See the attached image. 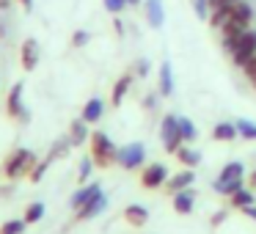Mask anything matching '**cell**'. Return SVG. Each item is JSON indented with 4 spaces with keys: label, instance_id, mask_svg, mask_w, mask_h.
Listing matches in <instances>:
<instances>
[{
    "label": "cell",
    "instance_id": "6da1fadb",
    "mask_svg": "<svg viewBox=\"0 0 256 234\" xmlns=\"http://www.w3.org/2000/svg\"><path fill=\"white\" fill-rule=\"evenodd\" d=\"M36 168V154L30 149H17L6 157L3 162V174L6 179H20V176H30V171Z\"/></svg>",
    "mask_w": 256,
    "mask_h": 234
},
{
    "label": "cell",
    "instance_id": "7a4b0ae2",
    "mask_svg": "<svg viewBox=\"0 0 256 234\" xmlns=\"http://www.w3.org/2000/svg\"><path fill=\"white\" fill-rule=\"evenodd\" d=\"M118 149L113 146V140L105 132H91V157H94V166L108 168L116 162Z\"/></svg>",
    "mask_w": 256,
    "mask_h": 234
},
{
    "label": "cell",
    "instance_id": "3957f363",
    "mask_svg": "<svg viewBox=\"0 0 256 234\" xmlns=\"http://www.w3.org/2000/svg\"><path fill=\"white\" fill-rule=\"evenodd\" d=\"M160 138H162V146H166V152L176 154V149L184 144V140H182V132H179V116H174V113L162 116V124H160Z\"/></svg>",
    "mask_w": 256,
    "mask_h": 234
},
{
    "label": "cell",
    "instance_id": "277c9868",
    "mask_svg": "<svg viewBox=\"0 0 256 234\" xmlns=\"http://www.w3.org/2000/svg\"><path fill=\"white\" fill-rule=\"evenodd\" d=\"M144 160H146L144 144H127V146H122L118 154H116V162L122 168H127V171H135L138 166H144Z\"/></svg>",
    "mask_w": 256,
    "mask_h": 234
},
{
    "label": "cell",
    "instance_id": "5b68a950",
    "mask_svg": "<svg viewBox=\"0 0 256 234\" xmlns=\"http://www.w3.org/2000/svg\"><path fill=\"white\" fill-rule=\"evenodd\" d=\"M254 56H256V30L248 28L237 39V47H234L232 58H234V64H237V66H245V64H248Z\"/></svg>",
    "mask_w": 256,
    "mask_h": 234
},
{
    "label": "cell",
    "instance_id": "8992f818",
    "mask_svg": "<svg viewBox=\"0 0 256 234\" xmlns=\"http://www.w3.org/2000/svg\"><path fill=\"white\" fill-rule=\"evenodd\" d=\"M166 182H168V168L162 166V162H152V166H146L144 174H140V184L149 188V190L162 188Z\"/></svg>",
    "mask_w": 256,
    "mask_h": 234
},
{
    "label": "cell",
    "instance_id": "52a82bcc",
    "mask_svg": "<svg viewBox=\"0 0 256 234\" xmlns=\"http://www.w3.org/2000/svg\"><path fill=\"white\" fill-rule=\"evenodd\" d=\"M22 83H14L12 91H8V100H6V110L12 118H20V122H28V110L22 105Z\"/></svg>",
    "mask_w": 256,
    "mask_h": 234
},
{
    "label": "cell",
    "instance_id": "ba28073f",
    "mask_svg": "<svg viewBox=\"0 0 256 234\" xmlns=\"http://www.w3.org/2000/svg\"><path fill=\"white\" fill-rule=\"evenodd\" d=\"M20 61H22L25 72L36 69V64H39V42H36V39H25L22 42V52H20Z\"/></svg>",
    "mask_w": 256,
    "mask_h": 234
},
{
    "label": "cell",
    "instance_id": "9c48e42d",
    "mask_svg": "<svg viewBox=\"0 0 256 234\" xmlns=\"http://www.w3.org/2000/svg\"><path fill=\"white\" fill-rule=\"evenodd\" d=\"M105 210H108V196L100 193L96 198H91L86 206H80V210H78V220H88V218H96L100 212H105Z\"/></svg>",
    "mask_w": 256,
    "mask_h": 234
},
{
    "label": "cell",
    "instance_id": "30bf717a",
    "mask_svg": "<svg viewBox=\"0 0 256 234\" xmlns=\"http://www.w3.org/2000/svg\"><path fill=\"white\" fill-rule=\"evenodd\" d=\"M193 182H196L193 168H184V171H179V174H176V176H168L166 188H168V193H179V190H188Z\"/></svg>",
    "mask_w": 256,
    "mask_h": 234
},
{
    "label": "cell",
    "instance_id": "8fae6325",
    "mask_svg": "<svg viewBox=\"0 0 256 234\" xmlns=\"http://www.w3.org/2000/svg\"><path fill=\"white\" fill-rule=\"evenodd\" d=\"M196 206V193L193 190H179V193H174V210L179 212V215H190Z\"/></svg>",
    "mask_w": 256,
    "mask_h": 234
},
{
    "label": "cell",
    "instance_id": "7c38bea8",
    "mask_svg": "<svg viewBox=\"0 0 256 234\" xmlns=\"http://www.w3.org/2000/svg\"><path fill=\"white\" fill-rule=\"evenodd\" d=\"M146 3V20L152 28H162L166 22V12H162V0H144Z\"/></svg>",
    "mask_w": 256,
    "mask_h": 234
},
{
    "label": "cell",
    "instance_id": "4fadbf2b",
    "mask_svg": "<svg viewBox=\"0 0 256 234\" xmlns=\"http://www.w3.org/2000/svg\"><path fill=\"white\" fill-rule=\"evenodd\" d=\"M100 193H102L100 182H94V184H86V188H80L78 193L72 196V206H74V210H80V206H86L91 198H96Z\"/></svg>",
    "mask_w": 256,
    "mask_h": 234
},
{
    "label": "cell",
    "instance_id": "5bb4252c",
    "mask_svg": "<svg viewBox=\"0 0 256 234\" xmlns=\"http://www.w3.org/2000/svg\"><path fill=\"white\" fill-rule=\"evenodd\" d=\"M86 138H91L88 135V122L80 116V118H74L72 127H69V140H72V146H80Z\"/></svg>",
    "mask_w": 256,
    "mask_h": 234
},
{
    "label": "cell",
    "instance_id": "9a60e30c",
    "mask_svg": "<svg viewBox=\"0 0 256 234\" xmlns=\"http://www.w3.org/2000/svg\"><path fill=\"white\" fill-rule=\"evenodd\" d=\"M176 160L182 162L184 168H196V166L201 162V152H196L193 146H184V144H182V146L176 149Z\"/></svg>",
    "mask_w": 256,
    "mask_h": 234
},
{
    "label": "cell",
    "instance_id": "2e32d148",
    "mask_svg": "<svg viewBox=\"0 0 256 234\" xmlns=\"http://www.w3.org/2000/svg\"><path fill=\"white\" fill-rule=\"evenodd\" d=\"M124 218H127L132 226H144V223L149 220V210L140 206V204H130L127 210H124Z\"/></svg>",
    "mask_w": 256,
    "mask_h": 234
},
{
    "label": "cell",
    "instance_id": "e0dca14e",
    "mask_svg": "<svg viewBox=\"0 0 256 234\" xmlns=\"http://www.w3.org/2000/svg\"><path fill=\"white\" fill-rule=\"evenodd\" d=\"M102 110H105L102 100H100V96H94V100L86 102V108H83V118H86L88 124H94V122H100V118H102Z\"/></svg>",
    "mask_w": 256,
    "mask_h": 234
},
{
    "label": "cell",
    "instance_id": "ac0fdd59",
    "mask_svg": "<svg viewBox=\"0 0 256 234\" xmlns=\"http://www.w3.org/2000/svg\"><path fill=\"white\" fill-rule=\"evenodd\" d=\"M212 138H215V140H234V138H240L237 124H232V122L215 124V130H212Z\"/></svg>",
    "mask_w": 256,
    "mask_h": 234
},
{
    "label": "cell",
    "instance_id": "d6986e66",
    "mask_svg": "<svg viewBox=\"0 0 256 234\" xmlns=\"http://www.w3.org/2000/svg\"><path fill=\"white\" fill-rule=\"evenodd\" d=\"M212 188H215V193H220V196H226V198H232V196L237 193L240 188H245V184H242V179H218Z\"/></svg>",
    "mask_w": 256,
    "mask_h": 234
},
{
    "label": "cell",
    "instance_id": "ffe728a7",
    "mask_svg": "<svg viewBox=\"0 0 256 234\" xmlns=\"http://www.w3.org/2000/svg\"><path fill=\"white\" fill-rule=\"evenodd\" d=\"M232 20L250 25V20H254V8H250L245 0H237V3H232Z\"/></svg>",
    "mask_w": 256,
    "mask_h": 234
},
{
    "label": "cell",
    "instance_id": "44dd1931",
    "mask_svg": "<svg viewBox=\"0 0 256 234\" xmlns=\"http://www.w3.org/2000/svg\"><path fill=\"white\" fill-rule=\"evenodd\" d=\"M174 94V72H171V64H162L160 66V96H171Z\"/></svg>",
    "mask_w": 256,
    "mask_h": 234
},
{
    "label": "cell",
    "instance_id": "7402d4cb",
    "mask_svg": "<svg viewBox=\"0 0 256 234\" xmlns=\"http://www.w3.org/2000/svg\"><path fill=\"white\" fill-rule=\"evenodd\" d=\"M130 86H132V74H124V78H118L116 80V86H113V105H122L124 102V96H127V91H130Z\"/></svg>",
    "mask_w": 256,
    "mask_h": 234
},
{
    "label": "cell",
    "instance_id": "603a6c76",
    "mask_svg": "<svg viewBox=\"0 0 256 234\" xmlns=\"http://www.w3.org/2000/svg\"><path fill=\"white\" fill-rule=\"evenodd\" d=\"M179 132H182L184 144H193V140L198 138V130H196V124L190 122L188 116H179Z\"/></svg>",
    "mask_w": 256,
    "mask_h": 234
},
{
    "label": "cell",
    "instance_id": "cb8c5ba5",
    "mask_svg": "<svg viewBox=\"0 0 256 234\" xmlns=\"http://www.w3.org/2000/svg\"><path fill=\"white\" fill-rule=\"evenodd\" d=\"M242 176H245V166L234 160V162H226V166H223V171L218 179H242Z\"/></svg>",
    "mask_w": 256,
    "mask_h": 234
},
{
    "label": "cell",
    "instance_id": "d4e9b609",
    "mask_svg": "<svg viewBox=\"0 0 256 234\" xmlns=\"http://www.w3.org/2000/svg\"><path fill=\"white\" fill-rule=\"evenodd\" d=\"M254 201L256 198H254V193H250L248 188H240L237 193L232 196V206H237V210H245V206H250Z\"/></svg>",
    "mask_w": 256,
    "mask_h": 234
},
{
    "label": "cell",
    "instance_id": "484cf974",
    "mask_svg": "<svg viewBox=\"0 0 256 234\" xmlns=\"http://www.w3.org/2000/svg\"><path fill=\"white\" fill-rule=\"evenodd\" d=\"M232 20V6H223V8H212V14H210V22H212V28H223V25Z\"/></svg>",
    "mask_w": 256,
    "mask_h": 234
},
{
    "label": "cell",
    "instance_id": "4316f807",
    "mask_svg": "<svg viewBox=\"0 0 256 234\" xmlns=\"http://www.w3.org/2000/svg\"><path fill=\"white\" fill-rule=\"evenodd\" d=\"M44 218V204L42 201H34V204H28V210H25V223H36Z\"/></svg>",
    "mask_w": 256,
    "mask_h": 234
},
{
    "label": "cell",
    "instance_id": "83f0119b",
    "mask_svg": "<svg viewBox=\"0 0 256 234\" xmlns=\"http://www.w3.org/2000/svg\"><path fill=\"white\" fill-rule=\"evenodd\" d=\"M234 124H237V132H240V138L256 140V124H254V122H248V118H240V122H234Z\"/></svg>",
    "mask_w": 256,
    "mask_h": 234
},
{
    "label": "cell",
    "instance_id": "f1b7e54d",
    "mask_svg": "<svg viewBox=\"0 0 256 234\" xmlns=\"http://www.w3.org/2000/svg\"><path fill=\"white\" fill-rule=\"evenodd\" d=\"M193 12H196V17H198V20H210L212 3H210V0H193Z\"/></svg>",
    "mask_w": 256,
    "mask_h": 234
},
{
    "label": "cell",
    "instance_id": "f546056e",
    "mask_svg": "<svg viewBox=\"0 0 256 234\" xmlns=\"http://www.w3.org/2000/svg\"><path fill=\"white\" fill-rule=\"evenodd\" d=\"M22 228H25V218L22 220H6L0 226V234H22Z\"/></svg>",
    "mask_w": 256,
    "mask_h": 234
},
{
    "label": "cell",
    "instance_id": "4dcf8cb0",
    "mask_svg": "<svg viewBox=\"0 0 256 234\" xmlns=\"http://www.w3.org/2000/svg\"><path fill=\"white\" fill-rule=\"evenodd\" d=\"M102 3H105V8H108L110 14H118L122 8H127V6H130L127 0H102Z\"/></svg>",
    "mask_w": 256,
    "mask_h": 234
},
{
    "label": "cell",
    "instance_id": "1f68e13d",
    "mask_svg": "<svg viewBox=\"0 0 256 234\" xmlns=\"http://www.w3.org/2000/svg\"><path fill=\"white\" fill-rule=\"evenodd\" d=\"M91 168H94V157H86V160L80 162V182H86V179H88Z\"/></svg>",
    "mask_w": 256,
    "mask_h": 234
},
{
    "label": "cell",
    "instance_id": "d6a6232c",
    "mask_svg": "<svg viewBox=\"0 0 256 234\" xmlns=\"http://www.w3.org/2000/svg\"><path fill=\"white\" fill-rule=\"evenodd\" d=\"M52 160H44V162H39V166L34 168V171H30V182H39L42 176H44V171H47V166H50Z\"/></svg>",
    "mask_w": 256,
    "mask_h": 234
},
{
    "label": "cell",
    "instance_id": "836d02e7",
    "mask_svg": "<svg viewBox=\"0 0 256 234\" xmlns=\"http://www.w3.org/2000/svg\"><path fill=\"white\" fill-rule=\"evenodd\" d=\"M135 72H138V78H146V74H149V61H146V58H140V61L135 64Z\"/></svg>",
    "mask_w": 256,
    "mask_h": 234
},
{
    "label": "cell",
    "instance_id": "e575fe53",
    "mask_svg": "<svg viewBox=\"0 0 256 234\" xmlns=\"http://www.w3.org/2000/svg\"><path fill=\"white\" fill-rule=\"evenodd\" d=\"M86 42H88V34H86V30H78V34L72 36V44H74V47H83Z\"/></svg>",
    "mask_w": 256,
    "mask_h": 234
},
{
    "label": "cell",
    "instance_id": "d590c367",
    "mask_svg": "<svg viewBox=\"0 0 256 234\" xmlns=\"http://www.w3.org/2000/svg\"><path fill=\"white\" fill-rule=\"evenodd\" d=\"M242 69H245V74H248V78H250V80H256V56H254V58H250V61H248V64H245V66H242Z\"/></svg>",
    "mask_w": 256,
    "mask_h": 234
},
{
    "label": "cell",
    "instance_id": "8d00e7d4",
    "mask_svg": "<svg viewBox=\"0 0 256 234\" xmlns=\"http://www.w3.org/2000/svg\"><path fill=\"white\" fill-rule=\"evenodd\" d=\"M212 8H223V6H232V3H237V0H210Z\"/></svg>",
    "mask_w": 256,
    "mask_h": 234
},
{
    "label": "cell",
    "instance_id": "74e56055",
    "mask_svg": "<svg viewBox=\"0 0 256 234\" xmlns=\"http://www.w3.org/2000/svg\"><path fill=\"white\" fill-rule=\"evenodd\" d=\"M223 220H226V210H220V212L212 215V223H215V226H218V223H223Z\"/></svg>",
    "mask_w": 256,
    "mask_h": 234
},
{
    "label": "cell",
    "instance_id": "f35d334b",
    "mask_svg": "<svg viewBox=\"0 0 256 234\" xmlns=\"http://www.w3.org/2000/svg\"><path fill=\"white\" fill-rule=\"evenodd\" d=\"M242 212H245V215H248V218H250V220H256V206H254V204H250V206H245V210H242Z\"/></svg>",
    "mask_w": 256,
    "mask_h": 234
},
{
    "label": "cell",
    "instance_id": "ab89813d",
    "mask_svg": "<svg viewBox=\"0 0 256 234\" xmlns=\"http://www.w3.org/2000/svg\"><path fill=\"white\" fill-rule=\"evenodd\" d=\"M157 105V96L152 94V96H146V108H154Z\"/></svg>",
    "mask_w": 256,
    "mask_h": 234
},
{
    "label": "cell",
    "instance_id": "60d3db41",
    "mask_svg": "<svg viewBox=\"0 0 256 234\" xmlns=\"http://www.w3.org/2000/svg\"><path fill=\"white\" fill-rule=\"evenodd\" d=\"M113 28H116V34H118V36H122V34H124V25H122V22H118V20H116V22H113Z\"/></svg>",
    "mask_w": 256,
    "mask_h": 234
},
{
    "label": "cell",
    "instance_id": "b9f144b4",
    "mask_svg": "<svg viewBox=\"0 0 256 234\" xmlns=\"http://www.w3.org/2000/svg\"><path fill=\"white\" fill-rule=\"evenodd\" d=\"M20 3H22V8H25V12H30V3H34V0H20Z\"/></svg>",
    "mask_w": 256,
    "mask_h": 234
},
{
    "label": "cell",
    "instance_id": "7bdbcfd3",
    "mask_svg": "<svg viewBox=\"0 0 256 234\" xmlns=\"http://www.w3.org/2000/svg\"><path fill=\"white\" fill-rule=\"evenodd\" d=\"M12 6V0H0V12H3V8H8Z\"/></svg>",
    "mask_w": 256,
    "mask_h": 234
},
{
    "label": "cell",
    "instance_id": "ee69618b",
    "mask_svg": "<svg viewBox=\"0 0 256 234\" xmlns=\"http://www.w3.org/2000/svg\"><path fill=\"white\" fill-rule=\"evenodd\" d=\"M250 188H256V171L250 174Z\"/></svg>",
    "mask_w": 256,
    "mask_h": 234
},
{
    "label": "cell",
    "instance_id": "f6af8a7d",
    "mask_svg": "<svg viewBox=\"0 0 256 234\" xmlns=\"http://www.w3.org/2000/svg\"><path fill=\"white\" fill-rule=\"evenodd\" d=\"M127 3H130V6H138V3H140V0H127Z\"/></svg>",
    "mask_w": 256,
    "mask_h": 234
}]
</instances>
